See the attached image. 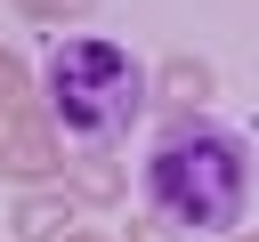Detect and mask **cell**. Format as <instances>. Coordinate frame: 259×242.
<instances>
[{
    "mask_svg": "<svg viewBox=\"0 0 259 242\" xmlns=\"http://www.w3.org/2000/svg\"><path fill=\"white\" fill-rule=\"evenodd\" d=\"M227 242H259V226H235V234H227Z\"/></svg>",
    "mask_w": 259,
    "mask_h": 242,
    "instance_id": "11",
    "label": "cell"
},
{
    "mask_svg": "<svg viewBox=\"0 0 259 242\" xmlns=\"http://www.w3.org/2000/svg\"><path fill=\"white\" fill-rule=\"evenodd\" d=\"M0 177H16V186H57L65 177V137L40 121V105L0 121Z\"/></svg>",
    "mask_w": 259,
    "mask_h": 242,
    "instance_id": "3",
    "label": "cell"
},
{
    "mask_svg": "<svg viewBox=\"0 0 259 242\" xmlns=\"http://www.w3.org/2000/svg\"><path fill=\"white\" fill-rule=\"evenodd\" d=\"M8 234L16 242H65L73 234V194L65 186H24L16 210H8Z\"/></svg>",
    "mask_w": 259,
    "mask_h": 242,
    "instance_id": "5",
    "label": "cell"
},
{
    "mask_svg": "<svg viewBox=\"0 0 259 242\" xmlns=\"http://www.w3.org/2000/svg\"><path fill=\"white\" fill-rule=\"evenodd\" d=\"M57 186L73 194V210H81V202H89V210H113V202L130 194V169H121L113 153H81V161H65Z\"/></svg>",
    "mask_w": 259,
    "mask_h": 242,
    "instance_id": "6",
    "label": "cell"
},
{
    "mask_svg": "<svg viewBox=\"0 0 259 242\" xmlns=\"http://www.w3.org/2000/svg\"><path fill=\"white\" fill-rule=\"evenodd\" d=\"M97 0H16V16L24 24H73V16H89Z\"/></svg>",
    "mask_w": 259,
    "mask_h": 242,
    "instance_id": "8",
    "label": "cell"
},
{
    "mask_svg": "<svg viewBox=\"0 0 259 242\" xmlns=\"http://www.w3.org/2000/svg\"><path fill=\"white\" fill-rule=\"evenodd\" d=\"M138 177H146V218H162L178 234H235L259 194V161H251L243 129H227L210 113L162 121Z\"/></svg>",
    "mask_w": 259,
    "mask_h": 242,
    "instance_id": "1",
    "label": "cell"
},
{
    "mask_svg": "<svg viewBox=\"0 0 259 242\" xmlns=\"http://www.w3.org/2000/svg\"><path fill=\"white\" fill-rule=\"evenodd\" d=\"M210 89H219V73H210L202 56H186V48H178V56H162V65L146 73V105H162L170 121H178V113H202V105H210Z\"/></svg>",
    "mask_w": 259,
    "mask_h": 242,
    "instance_id": "4",
    "label": "cell"
},
{
    "mask_svg": "<svg viewBox=\"0 0 259 242\" xmlns=\"http://www.w3.org/2000/svg\"><path fill=\"white\" fill-rule=\"evenodd\" d=\"M65 242H113V234H81V226H73V234H65Z\"/></svg>",
    "mask_w": 259,
    "mask_h": 242,
    "instance_id": "10",
    "label": "cell"
},
{
    "mask_svg": "<svg viewBox=\"0 0 259 242\" xmlns=\"http://www.w3.org/2000/svg\"><path fill=\"white\" fill-rule=\"evenodd\" d=\"M16 113H32V65L16 48H0V121H16Z\"/></svg>",
    "mask_w": 259,
    "mask_h": 242,
    "instance_id": "7",
    "label": "cell"
},
{
    "mask_svg": "<svg viewBox=\"0 0 259 242\" xmlns=\"http://www.w3.org/2000/svg\"><path fill=\"white\" fill-rule=\"evenodd\" d=\"M32 105L57 137H81L89 153H113V137H130V121L146 113V65L105 40V32H65L32 81Z\"/></svg>",
    "mask_w": 259,
    "mask_h": 242,
    "instance_id": "2",
    "label": "cell"
},
{
    "mask_svg": "<svg viewBox=\"0 0 259 242\" xmlns=\"http://www.w3.org/2000/svg\"><path fill=\"white\" fill-rule=\"evenodd\" d=\"M121 242H186V234H178V226H162V218H130V234H121Z\"/></svg>",
    "mask_w": 259,
    "mask_h": 242,
    "instance_id": "9",
    "label": "cell"
}]
</instances>
